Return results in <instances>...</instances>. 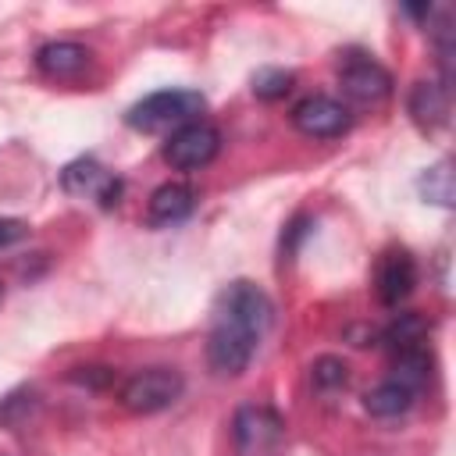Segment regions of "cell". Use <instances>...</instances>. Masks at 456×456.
Instances as JSON below:
<instances>
[{
	"label": "cell",
	"instance_id": "13",
	"mask_svg": "<svg viewBox=\"0 0 456 456\" xmlns=\"http://www.w3.org/2000/svg\"><path fill=\"white\" fill-rule=\"evenodd\" d=\"M413 395H417L413 388H406V385H399L395 378H388V381L374 385V388L363 395V406H367V413H370V417L388 420V417L406 413V410L413 406Z\"/></svg>",
	"mask_w": 456,
	"mask_h": 456
},
{
	"label": "cell",
	"instance_id": "18",
	"mask_svg": "<svg viewBox=\"0 0 456 456\" xmlns=\"http://www.w3.org/2000/svg\"><path fill=\"white\" fill-rule=\"evenodd\" d=\"M36 406H39L36 392H32V388H18V392H11L7 399H0V424L14 431V428H21V424L32 417Z\"/></svg>",
	"mask_w": 456,
	"mask_h": 456
},
{
	"label": "cell",
	"instance_id": "4",
	"mask_svg": "<svg viewBox=\"0 0 456 456\" xmlns=\"http://www.w3.org/2000/svg\"><path fill=\"white\" fill-rule=\"evenodd\" d=\"M185 392V378L175 370V367H150V370H139L132 374L118 399L128 413H160L167 406H175Z\"/></svg>",
	"mask_w": 456,
	"mask_h": 456
},
{
	"label": "cell",
	"instance_id": "8",
	"mask_svg": "<svg viewBox=\"0 0 456 456\" xmlns=\"http://www.w3.org/2000/svg\"><path fill=\"white\" fill-rule=\"evenodd\" d=\"M61 185H64V192H71V196L96 200L103 210L118 207V200H121V178L110 175V171H107L103 164H96L93 157L71 160V164L61 171Z\"/></svg>",
	"mask_w": 456,
	"mask_h": 456
},
{
	"label": "cell",
	"instance_id": "12",
	"mask_svg": "<svg viewBox=\"0 0 456 456\" xmlns=\"http://www.w3.org/2000/svg\"><path fill=\"white\" fill-rule=\"evenodd\" d=\"M410 114L424 132H435L449 121V86L417 82L410 93Z\"/></svg>",
	"mask_w": 456,
	"mask_h": 456
},
{
	"label": "cell",
	"instance_id": "11",
	"mask_svg": "<svg viewBox=\"0 0 456 456\" xmlns=\"http://www.w3.org/2000/svg\"><path fill=\"white\" fill-rule=\"evenodd\" d=\"M86 64H89V50L68 39H53L36 50V68L46 78H75L86 71Z\"/></svg>",
	"mask_w": 456,
	"mask_h": 456
},
{
	"label": "cell",
	"instance_id": "7",
	"mask_svg": "<svg viewBox=\"0 0 456 456\" xmlns=\"http://www.w3.org/2000/svg\"><path fill=\"white\" fill-rule=\"evenodd\" d=\"M292 125L306 135V139H335L342 132H349L353 125V114L346 103H338L335 96H324V93H314L306 100H299L292 107Z\"/></svg>",
	"mask_w": 456,
	"mask_h": 456
},
{
	"label": "cell",
	"instance_id": "20",
	"mask_svg": "<svg viewBox=\"0 0 456 456\" xmlns=\"http://www.w3.org/2000/svg\"><path fill=\"white\" fill-rule=\"evenodd\" d=\"M306 232H310V217H306V214L292 217V224H289V228H285V235H281V260L296 253V246H299V239H303Z\"/></svg>",
	"mask_w": 456,
	"mask_h": 456
},
{
	"label": "cell",
	"instance_id": "3",
	"mask_svg": "<svg viewBox=\"0 0 456 456\" xmlns=\"http://www.w3.org/2000/svg\"><path fill=\"white\" fill-rule=\"evenodd\" d=\"M232 438L239 456H281L285 449V420L260 403H246L232 417Z\"/></svg>",
	"mask_w": 456,
	"mask_h": 456
},
{
	"label": "cell",
	"instance_id": "5",
	"mask_svg": "<svg viewBox=\"0 0 456 456\" xmlns=\"http://www.w3.org/2000/svg\"><path fill=\"white\" fill-rule=\"evenodd\" d=\"M217 150H221V132L200 118L175 128L164 139V160L175 171H200L217 157Z\"/></svg>",
	"mask_w": 456,
	"mask_h": 456
},
{
	"label": "cell",
	"instance_id": "22",
	"mask_svg": "<svg viewBox=\"0 0 456 456\" xmlns=\"http://www.w3.org/2000/svg\"><path fill=\"white\" fill-rule=\"evenodd\" d=\"M18 239H25V224L14 221V217H0V249L18 242Z\"/></svg>",
	"mask_w": 456,
	"mask_h": 456
},
{
	"label": "cell",
	"instance_id": "6",
	"mask_svg": "<svg viewBox=\"0 0 456 456\" xmlns=\"http://www.w3.org/2000/svg\"><path fill=\"white\" fill-rule=\"evenodd\" d=\"M338 86L356 103H381L392 93V75L367 53L349 50L338 61Z\"/></svg>",
	"mask_w": 456,
	"mask_h": 456
},
{
	"label": "cell",
	"instance_id": "15",
	"mask_svg": "<svg viewBox=\"0 0 456 456\" xmlns=\"http://www.w3.org/2000/svg\"><path fill=\"white\" fill-rule=\"evenodd\" d=\"M428 338V321L420 314H399L385 331H381V342L399 353V349H413V346H424Z\"/></svg>",
	"mask_w": 456,
	"mask_h": 456
},
{
	"label": "cell",
	"instance_id": "9",
	"mask_svg": "<svg viewBox=\"0 0 456 456\" xmlns=\"http://www.w3.org/2000/svg\"><path fill=\"white\" fill-rule=\"evenodd\" d=\"M417 285V264L406 249H385L374 271V289L385 306H399Z\"/></svg>",
	"mask_w": 456,
	"mask_h": 456
},
{
	"label": "cell",
	"instance_id": "19",
	"mask_svg": "<svg viewBox=\"0 0 456 456\" xmlns=\"http://www.w3.org/2000/svg\"><path fill=\"white\" fill-rule=\"evenodd\" d=\"M292 71H285V68H260L256 75H253V93L260 96V100H281L289 89H292Z\"/></svg>",
	"mask_w": 456,
	"mask_h": 456
},
{
	"label": "cell",
	"instance_id": "23",
	"mask_svg": "<svg viewBox=\"0 0 456 456\" xmlns=\"http://www.w3.org/2000/svg\"><path fill=\"white\" fill-rule=\"evenodd\" d=\"M0 299H4V281H0Z\"/></svg>",
	"mask_w": 456,
	"mask_h": 456
},
{
	"label": "cell",
	"instance_id": "1",
	"mask_svg": "<svg viewBox=\"0 0 456 456\" xmlns=\"http://www.w3.org/2000/svg\"><path fill=\"white\" fill-rule=\"evenodd\" d=\"M271 321H274V303L256 281L239 278V281L224 285L214 303V321H210V335H207L210 370L217 378H239L249 367Z\"/></svg>",
	"mask_w": 456,
	"mask_h": 456
},
{
	"label": "cell",
	"instance_id": "14",
	"mask_svg": "<svg viewBox=\"0 0 456 456\" xmlns=\"http://www.w3.org/2000/svg\"><path fill=\"white\" fill-rule=\"evenodd\" d=\"M428 374H431V353H428V346H413V349L392 353V378L399 385H406V388L417 392L428 381Z\"/></svg>",
	"mask_w": 456,
	"mask_h": 456
},
{
	"label": "cell",
	"instance_id": "10",
	"mask_svg": "<svg viewBox=\"0 0 456 456\" xmlns=\"http://www.w3.org/2000/svg\"><path fill=\"white\" fill-rule=\"evenodd\" d=\"M196 207V192L185 185V182H164L150 203H146V221L150 228H171V224H182Z\"/></svg>",
	"mask_w": 456,
	"mask_h": 456
},
{
	"label": "cell",
	"instance_id": "21",
	"mask_svg": "<svg viewBox=\"0 0 456 456\" xmlns=\"http://www.w3.org/2000/svg\"><path fill=\"white\" fill-rule=\"evenodd\" d=\"M71 381H78V385H93V388H103V385H110V381H114V370H110V367H78V370L71 374Z\"/></svg>",
	"mask_w": 456,
	"mask_h": 456
},
{
	"label": "cell",
	"instance_id": "17",
	"mask_svg": "<svg viewBox=\"0 0 456 456\" xmlns=\"http://www.w3.org/2000/svg\"><path fill=\"white\" fill-rule=\"evenodd\" d=\"M310 381H314L317 392L346 388V381H349V367H346L338 356H317L314 367H310Z\"/></svg>",
	"mask_w": 456,
	"mask_h": 456
},
{
	"label": "cell",
	"instance_id": "2",
	"mask_svg": "<svg viewBox=\"0 0 456 456\" xmlns=\"http://www.w3.org/2000/svg\"><path fill=\"white\" fill-rule=\"evenodd\" d=\"M203 107H207V100L196 89H157V93L142 96L139 103H132L125 121L135 132H167L171 135L175 128L196 121V114H203Z\"/></svg>",
	"mask_w": 456,
	"mask_h": 456
},
{
	"label": "cell",
	"instance_id": "16",
	"mask_svg": "<svg viewBox=\"0 0 456 456\" xmlns=\"http://www.w3.org/2000/svg\"><path fill=\"white\" fill-rule=\"evenodd\" d=\"M417 189L428 203H438V207H452L456 200V185H452V164L449 160H438L435 167H428L420 178H417Z\"/></svg>",
	"mask_w": 456,
	"mask_h": 456
}]
</instances>
